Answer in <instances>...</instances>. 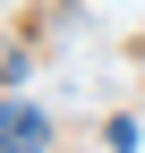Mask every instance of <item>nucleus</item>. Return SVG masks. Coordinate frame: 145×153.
Here are the masks:
<instances>
[{"label":"nucleus","mask_w":145,"mask_h":153,"mask_svg":"<svg viewBox=\"0 0 145 153\" xmlns=\"http://www.w3.org/2000/svg\"><path fill=\"white\" fill-rule=\"evenodd\" d=\"M43 145H51V128H43L34 102H9L0 111V153H43Z\"/></svg>","instance_id":"f257e3e1"}]
</instances>
